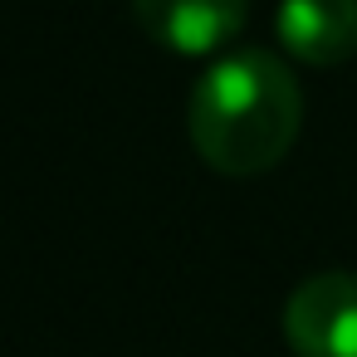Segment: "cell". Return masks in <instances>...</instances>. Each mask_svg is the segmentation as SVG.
<instances>
[{"instance_id": "cell-4", "label": "cell", "mask_w": 357, "mask_h": 357, "mask_svg": "<svg viewBox=\"0 0 357 357\" xmlns=\"http://www.w3.org/2000/svg\"><path fill=\"white\" fill-rule=\"evenodd\" d=\"M274 40L298 64L337 69L357 54V0H279Z\"/></svg>"}, {"instance_id": "cell-2", "label": "cell", "mask_w": 357, "mask_h": 357, "mask_svg": "<svg viewBox=\"0 0 357 357\" xmlns=\"http://www.w3.org/2000/svg\"><path fill=\"white\" fill-rule=\"evenodd\" d=\"M284 337L294 357H357V274H308L284 303Z\"/></svg>"}, {"instance_id": "cell-1", "label": "cell", "mask_w": 357, "mask_h": 357, "mask_svg": "<svg viewBox=\"0 0 357 357\" xmlns=\"http://www.w3.org/2000/svg\"><path fill=\"white\" fill-rule=\"evenodd\" d=\"M186 132L196 157L220 176L274 172L303 132V89L284 54L230 50L191 89Z\"/></svg>"}, {"instance_id": "cell-3", "label": "cell", "mask_w": 357, "mask_h": 357, "mask_svg": "<svg viewBox=\"0 0 357 357\" xmlns=\"http://www.w3.org/2000/svg\"><path fill=\"white\" fill-rule=\"evenodd\" d=\"M142 35L181 59L220 54L250 15V0H132Z\"/></svg>"}]
</instances>
